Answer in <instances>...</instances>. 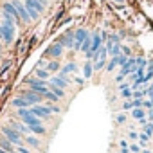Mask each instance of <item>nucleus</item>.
I'll return each mask as SVG.
<instances>
[{"instance_id":"obj_1","label":"nucleus","mask_w":153,"mask_h":153,"mask_svg":"<svg viewBox=\"0 0 153 153\" xmlns=\"http://www.w3.org/2000/svg\"><path fill=\"white\" fill-rule=\"evenodd\" d=\"M2 135H4L13 146H22V144H24V142H22V140H24V139H22V133L16 131L15 128H11L9 124H7V126H2Z\"/></svg>"},{"instance_id":"obj_2","label":"nucleus","mask_w":153,"mask_h":153,"mask_svg":"<svg viewBox=\"0 0 153 153\" xmlns=\"http://www.w3.org/2000/svg\"><path fill=\"white\" fill-rule=\"evenodd\" d=\"M20 96L31 105V106H34V105H42V101H43V97L40 96V94H36L34 90H31V88H27V90H22L20 92Z\"/></svg>"},{"instance_id":"obj_3","label":"nucleus","mask_w":153,"mask_h":153,"mask_svg":"<svg viewBox=\"0 0 153 153\" xmlns=\"http://www.w3.org/2000/svg\"><path fill=\"white\" fill-rule=\"evenodd\" d=\"M88 36V31L79 27V29H76L74 31V51H79L81 49V43L85 42V38Z\"/></svg>"},{"instance_id":"obj_4","label":"nucleus","mask_w":153,"mask_h":153,"mask_svg":"<svg viewBox=\"0 0 153 153\" xmlns=\"http://www.w3.org/2000/svg\"><path fill=\"white\" fill-rule=\"evenodd\" d=\"M31 112H33L36 117H40L42 121H43V119H51V115H52L47 105H34V106H31Z\"/></svg>"},{"instance_id":"obj_5","label":"nucleus","mask_w":153,"mask_h":153,"mask_svg":"<svg viewBox=\"0 0 153 153\" xmlns=\"http://www.w3.org/2000/svg\"><path fill=\"white\" fill-rule=\"evenodd\" d=\"M11 2H13L15 9H16V13H18V18H20L24 24H29L31 18H29V15H27V9H25L24 2H20V0H11Z\"/></svg>"},{"instance_id":"obj_6","label":"nucleus","mask_w":153,"mask_h":153,"mask_svg":"<svg viewBox=\"0 0 153 153\" xmlns=\"http://www.w3.org/2000/svg\"><path fill=\"white\" fill-rule=\"evenodd\" d=\"M2 15L9 16L15 24L20 20V18H18V13H16V9H15V6H13V2H4V4H2Z\"/></svg>"},{"instance_id":"obj_7","label":"nucleus","mask_w":153,"mask_h":153,"mask_svg":"<svg viewBox=\"0 0 153 153\" xmlns=\"http://www.w3.org/2000/svg\"><path fill=\"white\" fill-rule=\"evenodd\" d=\"M58 43H61L63 49H74V31H67L65 34H61Z\"/></svg>"},{"instance_id":"obj_8","label":"nucleus","mask_w":153,"mask_h":153,"mask_svg":"<svg viewBox=\"0 0 153 153\" xmlns=\"http://www.w3.org/2000/svg\"><path fill=\"white\" fill-rule=\"evenodd\" d=\"M61 54H63V45H61V43H54V45H51V47L45 51V56H51L52 59L61 58Z\"/></svg>"},{"instance_id":"obj_9","label":"nucleus","mask_w":153,"mask_h":153,"mask_svg":"<svg viewBox=\"0 0 153 153\" xmlns=\"http://www.w3.org/2000/svg\"><path fill=\"white\" fill-rule=\"evenodd\" d=\"M24 4L29 6V7H33V9H36L40 15L47 9V0H25Z\"/></svg>"},{"instance_id":"obj_10","label":"nucleus","mask_w":153,"mask_h":153,"mask_svg":"<svg viewBox=\"0 0 153 153\" xmlns=\"http://www.w3.org/2000/svg\"><path fill=\"white\" fill-rule=\"evenodd\" d=\"M22 123H25L27 126H40L43 121H42L40 117H36V115H34V114L29 110V114H25V115L22 117Z\"/></svg>"},{"instance_id":"obj_11","label":"nucleus","mask_w":153,"mask_h":153,"mask_svg":"<svg viewBox=\"0 0 153 153\" xmlns=\"http://www.w3.org/2000/svg\"><path fill=\"white\" fill-rule=\"evenodd\" d=\"M9 126L11 128H15L16 131H20V133H24V135H31V130H29V126L25 124V123H20V121H9Z\"/></svg>"},{"instance_id":"obj_12","label":"nucleus","mask_w":153,"mask_h":153,"mask_svg":"<svg viewBox=\"0 0 153 153\" xmlns=\"http://www.w3.org/2000/svg\"><path fill=\"white\" fill-rule=\"evenodd\" d=\"M2 29H4V43L6 45H11L13 43V40H15V29L16 27H6V25H2Z\"/></svg>"},{"instance_id":"obj_13","label":"nucleus","mask_w":153,"mask_h":153,"mask_svg":"<svg viewBox=\"0 0 153 153\" xmlns=\"http://www.w3.org/2000/svg\"><path fill=\"white\" fill-rule=\"evenodd\" d=\"M49 83H52V85H56L58 88H61V90H65L70 83L68 81H65L61 76H51V79H49Z\"/></svg>"},{"instance_id":"obj_14","label":"nucleus","mask_w":153,"mask_h":153,"mask_svg":"<svg viewBox=\"0 0 153 153\" xmlns=\"http://www.w3.org/2000/svg\"><path fill=\"white\" fill-rule=\"evenodd\" d=\"M94 74V61L92 59H87V63L83 65V78L85 79H90Z\"/></svg>"},{"instance_id":"obj_15","label":"nucleus","mask_w":153,"mask_h":153,"mask_svg":"<svg viewBox=\"0 0 153 153\" xmlns=\"http://www.w3.org/2000/svg\"><path fill=\"white\" fill-rule=\"evenodd\" d=\"M34 78H38V79H42V81H49L51 79V72L47 70V68H36L34 70Z\"/></svg>"},{"instance_id":"obj_16","label":"nucleus","mask_w":153,"mask_h":153,"mask_svg":"<svg viewBox=\"0 0 153 153\" xmlns=\"http://www.w3.org/2000/svg\"><path fill=\"white\" fill-rule=\"evenodd\" d=\"M11 105H13V106H15L16 110H18V108H31V105H29V103H27V101H25V99H24L22 96L15 97V99L11 101Z\"/></svg>"},{"instance_id":"obj_17","label":"nucleus","mask_w":153,"mask_h":153,"mask_svg":"<svg viewBox=\"0 0 153 153\" xmlns=\"http://www.w3.org/2000/svg\"><path fill=\"white\" fill-rule=\"evenodd\" d=\"M0 148H2V149H6L7 153H15V146L4 137V135H0Z\"/></svg>"},{"instance_id":"obj_18","label":"nucleus","mask_w":153,"mask_h":153,"mask_svg":"<svg viewBox=\"0 0 153 153\" xmlns=\"http://www.w3.org/2000/svg\"><path fill=\"white\" fill-rule=\"evenodd\" d=\"M45 68H47L51 74H52V72H59V70H61V63H59L58 59H51V61H47Z\"/></svg>"},{"instance_id":"obj_19","label":"nucleus","mask_w":153,"mask_h":153,"mask_svg":"<svg viewBox=\"0 0 153 153\" xmlns=\"http://www.w3.org/2000/svg\"><path fill=\"white\" fill-rule=\"evenodd\" d=\"M59 72H63V74H74V72H78V63H74V61H68L65 67H61V70Z\"/></svg>"},{"instance_id":"obj_20","label":"nucleus","mask_w":153,"mask_h":153,"mask_svg":"<svg viewBox=\"0 0 153 153\" xmlns=\"http://www.w3.org/2000/svg\"><path fill=\"white\" fill-rule=\"evenodd\" d=\"M131 117L140 121V119H146V108H133L131 110Z\"/></svg>"},{"instance_id":"obj_21","label":"nucleus","mask_w":153,"mask_h":153,"mask_svg":"<svg viewBox=\"0 0 153 153\" xmlns=\"http://www.w3.org/2000/svg\"><path fill=\"white\" fill-rule=\"evenodd\" d=\"M25 142L31 146V148H34V149H40V140L31 133V135H25Z\"/></svg>"},{"instance_id":"obj_22","label":"nucleus","mask_w":153,"mask_h":153,"mask_svg":"<svg viewBox=\"0 0 153 153\" xmlns=\"http://www.w3.org/2000/svg\"><path fill=\"white\" fill-rule=\"evenodd\" d=\"M90 47H92V36H90V34H88V36H87V38H85V42H83V43H81V49H79V51H81V52H85V54H87V52H88V51H90Z\"/></svg>"},{"instance_id":"obj_23","label":"nucleus","mask_w":153,"mask_h":153,"mask_svg":"<svg viewBox=\"0 0 153 153\" xmlns=\"http://www.w3.org/2000/svg\"><path fill=\"white\" fill-rule=\"evenodd\" d=\"M47 83H49V81H47ZM49 90H51V92H54L59 99H63V97H65V90L58 88V87H56V85H52V83H49Z\"/></svg>"},{"instance_id":"obj_24","label":"nucleus","mask_w":153,"mask_h":153,"mask_svg":"<svg viewBox=\"0 0 153 153\" xmlns=\"http://www.w3.org/2000/svg\"><path fill=\"white\" fill-rule=\"evenodd\" d=\"M29 130H31V133H34V135H45V133H47V130L43 128V124H40V126H29Z\"/></svg>"},{"instance_id":"obj_25","label":"nucleus","mask_w":153,"mask_h":153,"mask_svg":"<svg viewBox=\"0 0 153 153\" xmlns=\"http://www.w3.org/2000/svg\"><path fill=\"white\" fill-rule=\"evenodd\" d=\"M24 6H25V4H24ZM25 9H27V15H29L31 20H38V18H40V13H38L36 9H33V7H29V6H25Z\"/></svg>"},{"instance_id":"obj_26","label":"nucleus","mask_w":153,"mask_h":153,"mask_svg":"<svg viewBox=\"0 0 153 153\" xmlns=\"http://www.w3.org/2000/svg\"><path fill=\"white\" fill-rule=\"evenodd\" d=\"M121 97H123V99H133V90H131V87L121 90Z\"/></svg>"},{"instance_id":"obj_27","label":"nucleus","mask_w":153,"mask_h":153,"mask_svg":"<svg viewBox=\"0 0 153 153\" xmlns=\"http://www.w3.org/2000/svg\"><path fill=\"white\" fill-rule=\"evenodd\" d=\"M43 99H47L49 103H58V101H59V97H58V96H56L54 92H51V90H49V92H47V94L43 96Z\"/></svg>"},{"instance_id":"obj_28","label":"nucleus","mask_w":153,"mask_h":153,"mask_svg":"<svg viewBox=\"0 0 153 153\" xmlns=\"http://www.w3.org/2000/svg\"><path fill=\"white\" fill-rule=\"evenodd\" d=\"M115 67H117V63H115V59H114V58H110V59L106 61V67H105V70H108V72H112V70H114Z\"/></svg>"},{"instance_id":"obj_29","label":"nucleus","mask_w":153,"mask_h":153,"mask_svg":"<svg viewBox=\"0 0 153 153\" xmlns=\"http://www.w3.org/2000/svg\"><path fill=\"white\" fill-rule=\"evenodd\" d=\"M148 140H149V135H146L144 131H142V133H139V144H140V146H146V144H148Z\"/></svg>"},{"instance_id":"obj_30","label":"nucleus","mask_w":153,"mask_h":153,"mask_svg":"<svg viewBox=\"0 0 153 153\" xmlns=\"http://www.w3.org/2000/svg\"><path fill=\"white\" fill-rule=\"evenodd\" d=\"M47 106H49V110H51V114H61V108H59V106H58L56 103H49Z\"/></svg>"},{"instance_id":"obj_31","label":"nucleus","mask_w":153,"mask_h":153,"mask_svg":"<svg viewBox=\"0 0 153 153\" xmlns=\"http://www.w3.org/2000/svg\"><path fill=\"white\" fill-rule=\"evenodd\" d=\"M121 47H123L121 43H117V45H114V47H112V51H110L108 54H112V58H114V56H117V54H121Z\"/></svg>"},{"instance_id":"obj_32","label":"nucleus","mask_w":153,"mask_h":153,"mask_svg":"<svg viewBox=\"0 0 153 153\" xmlns=\"http://www.w3.org/2000/svg\"><path fill=\"white\" fill-rule=\"evenodd\" d=\"M123 110H124V112H126V110H130V112L133 110V103H131V99H126V101L123 103Z\"/></svg>"},{"instance_id":"obj_33","label":"nucleus","mask_w":153,"mask_h":153,"mask_svg":"<svg viewBox=\"0 0 153 153\" xmlns=\"http://www.w3.org/2000/svg\"><path fill=\"white\" fill-rule=\"evenodd\" d=\"M144 133H146V135H149V137L153 135V126H151V123L144 124Z\"/></svg>"},{"instance_id":"obj_34","label":"nucleus","mask_w":153,"mask_h":153,"mask_svg":"<svg viewBox=\"0 0 153 153\" xmlns=\"http://www.w3.org/2000/svg\"><path fill=\"white\" fill-rule=\"evenodd\" d=\"M146 97L153 99V83H149V85L146 87Z\"/></svg>"},{"instance_id":"obj_35","label":"nucleus","mask_w":153,"mask_h":153,"mask_svg":"<svg viewBox=\"0 0 153 153\" xmlns=\"http://www.w3.org/2000/svg\"><path fill=\"white\" fill-rule=\"evenodd\" d=\"M9 67H11V59H6V61H4V67H2V70H0V74L4 76V74H6V70H7Z\"/></svg>"},{"instance_id":"obj_36","label":"nucleus","mask_w":153,"mask_h":153,"mask_svg":"<svg viewBox=\"0 0 153 153\" xmlns=\"http://www.w3.org/2000/svg\"><path fill=\"white\" fill-rule=\"evenodd\" d=\"M135 59H137V67H139V68H144V67H146V65H148V63H146V59H144V58H135Z\"/></svg>"},{"instance_id":"obj_37","label":"nucleus","mask_w":153,"mask_h":153,"mask_svg":"<svg viewBox=\"0 0 153 153\" xmlns=\"http://www.w3.org/2000/svg\"><path fill=\"white\" fill-rule=\"evenodd\" d=\"M130 151H131V153H140L142 149H140L139 144H130Z\"/></svg>"},{"instance_id":"obj_38","label":"nucleus","mask_w":153,"mask_h":153,"mask_svg":"<svg viewBox=\"0 0 153 153\" xmlns=\"http://www.w3.org/2000/svg\"><path fill=\"white\" fill-rule=\"evenodd\" d=\"M131 103H133V108H144L142 106V99H131Z\"/></svg>"},{"instance_id":"obj_39","label":"nucleus","mask_w":153,"mask_h":153,"mask_svg":"<svg viewBox=\"0 0 153 153\" xmlns=\"http://www.w3.org/2000/svg\"><path fill=\"white\" fill-rule=\"evenodd\" d=\"M115 121H117V124H123V123H126V115H124V114H119V115L115 117Z\"/></svg>"},{"instance_id":"obj_40","label":"nucleus","mask_w":153,"mask_h":153,"mask_svg":"<svg viewBox=\"0 0 153 153\" xmlns=\"http://www.w3.org/2000/svg\"><path fill=\"white\" fill-rule=\"evenodd\" d=\"M146 119H148V123H153V108L146 110Z\"/></svg>"},{"instance_id":"obj_41","label":"nucleus","mask_w":153,"mask_h":153,"mask_svg":"<svg viewBox=\"0 0 153 153\" xmlns=\"http://www.w3.org/2000/svg\"><path fill=\"white\" fill-rule=\"evenodd\" d=\"M128 135H130V139H131V140H135V139H139V133H137V131H130Z\"/></svg>"},{"instance_id":"obj_42","label":"nucleus","mask_w":153,"mask_h":153,"mask_svg":"<svg viewBox=\"0 0 153 153\" xmlns=\"http://www.w3.org/2000/svg\"><path fill=\"white\" fill-rule=\"evenodd\" d=\"M123 81H124V76L117 74V76H115V83H123Z\"/></svg>"},{"instance_id":"obj_43","label":"nucleus","mask_w":153,"mask_h":153,"mask_svg":"<svg viewBox=\"0 0 153 153\" xmlns=\"http://www.w3.org/2000/svg\"><path fill=\"white\" fill-rule=\"evenodd\" d=\"M4 40V29H2V24H0V42Z\"/></svg>"},{"instance_id":"obj_44","label":"nucleus","mask_w":153,"mask_h":153,"mask_svg":"<svg viewBox=\"0 0 153 153\" xmlns=\"http://www.w3.org/2000/svg\"><path fill=\"white\" fill-rule=\"evenodd\" d=\"M119 146H121V148H128V142H126V140H121Z\"/></svg>"},{"instance_id":"obj_45","label":"nucleus","mask_w":153,"mask_h":153,"mask_svg":"<svg viewBox=\"0 0 153 153\" xmlns=\"http://www.w3.org/2000/svg\"><path fill=\"white\" fill-rule=\"evenodd\" d=\"M140 153H153V151H149V149H142Z\"/></svg>"},{"instance_id":"obj_46","label":"nucleus","mask_w":153,"mask_h":153,"mask_svg":"<svg viewBox=\"0 0 153 153\" xmlns=\"http://www.w3.org/2000/svg\"><path fill=\"white\" fill-rule=\"evenodd\" d=\"M0 153H7V151H6V149H2V148H0Z\"/></svg>"},{"instance_id":"obj_47","label":"nucleus","mask_w":153,"mask_h":153,"mask_svg":"<svg viewBox=\"0 0 153 153\" xmlns=\"http://www.w3.org/2000/svg\"><path fill=\"white\" fill-rule=\"evenodd\" d=\"M0 54H2V47H0Z\"/></svg>"},{"instance_id":"obj_48","label":"nucleus","mask_w":153,"mask_h":153,"mask_svg":"<svg viewBox=\"0 0 153 153\" xmlns=\"http://www.w3.org/2000/svg\"><path fill=\"white\" fill-rule=\"evenodd\" d=\"M151 126H153V123H151Z\"/></svg>"}]
</instances>
